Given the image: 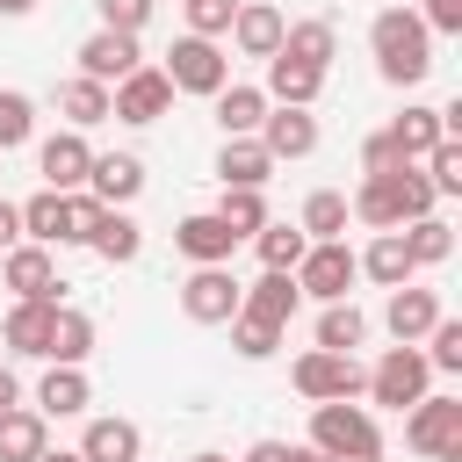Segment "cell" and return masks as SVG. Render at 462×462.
I'll return each mask as SVG.
<instances>
[{
  "mask_svg": "<svg viewBox=\"0 0 462 462\" xmlns=\"http://www.w3.org/2000/svg\"><path fill=\"white\" fill-rule=\"evenodd\" d=\"M22 209V238L29 245H72V224H65V195H51V188H36L29 202H14Z\"/></svg>",
  "mask_w": 462,
  "mask_h": 462,
  "instance_id": "83f0119b",
  "label": "cell"
},
{
  "mask_svg": "<svg viewBox=\"0 0 462 462\" xmlns=\"http://www.w3.org/2000/svg\"><path fill=\"white\" fill-rule=\"evenodd\" d=\"M404 448L426 462H462V397H419L404 411Z\"/></svg>",
  "mask_w": 462,
  "mask_h": 462,
  "instance_id": "8992f818",
  "label": "cell"
},
{
  "mask_svg": "<svg viewBox=\"0 0 462 462\" xmlns=\"http://www.w3.org/2000/svg\"><path fill=\"white\" fill-rule=\"evenodd\" d=\"M433 202H440V195L426 188V173H419V166H397V173H368L346 209H354L368 231H404V224L433 217Z\"/></svg>",
  "mask_w": 462,
  "mask_h": 462,
  "instance_id": "6da1fadb",
  "label": "cell"
},
{
  "mask_svg": "<svg viewBox=\"0 0 462 462\" xmlns=\"http://www.w3.org/2000/svg\"><path fill=\"white\" fill-rule=\"evenodd\" d=\"M260 94H267V108H310V101L325 94V72H310V65H296V58H282V51H274V58H267V87H260Z\"/></svg>",
  "mask_w": 462,
  "mask_h": 462,
  "instance_id": "7402d4cb",
  "label": "cell"
},
{
  "mask_svg": "<svg viewBox=\"0 0 462 462\" xmlns=\"http://www.w3.org/2000/svg\"><path fill=\"white\" fill-rule=\"evenodd\" d=\"M217 123H224V137H253L267 123V94L260 87H224L217 94Z\"/></svg>",
  "mask_w": 462,
  "mask_h": 462,
  "instance_id": "e575fe53",
  "label": "cell"
},
{
  "mask_svg": "<svg viewBox=\"0 0 462 462\" xmlns=\"http://www.w3.org/2000/svg\"><path fill=\"white\" fill-rule=\"evenodd\" d=\"M14 245H22V209L0 195V253H14Z\"/></svg>",
  "mask_w": 462,
  "mask_h": 462,
  "instance_id": "681fc988",
  "label": "cell"
},
{
  "mask_svg": "<svg viewBox=\"0 0 462 462\" xmlns=\"http://www.w3.org/2000/svg\"><path fill=\"white\" fill-rule=\"evenodd\" d=\"M152 7H159V0H94L101 29H123V36H137V29L152 22Z\"/></svg>",
  "mask_w": 462,
  "mask_h": 462,
  "instance_id": "ee69618b",
  "label": "cell"
},
{
  "mask_svg": "<svg viewBox=\"0 0 462 462\" xmlns=\"http://www.w3.org/2000/svg\"><path fill=\"white\" fill-rule=\"evenodd\" d=\"M217 180H224V188H267V180H274V159L260 152V137H224Z\"/></svg>",
  "mask_w": 462,
  "mask_h": 462,
  "instance_id": "d4e9b609",
  "label": "cell"
},
{
  "mask_svg": "<svg viewBox=\"0 0 462 462\" xmlns=\"http://www.w3.org/2000/svg\"><path fill=\"white\" fill-rule=\"evenodd\" d=\"M354 253H346V238H332V245H310L303 260H296V289L303 296H318V303H346V289H354Z\"/></svg>",
  "mask_w": 462,
  "mask_h": 462,
  "instance_id": "9c48e42d",
  "label": "cell"
},
{
  "mask_svg": "<svg viewBox=\"0 0 462 462\" xmlns=\"http://www.w3.org/2000/svg\"><path fill=\"white\" fill-rule=\"evenodd\" d=\"M375 404H390V411H411L419 397H433V368H426V354L419 346H390L375 368H368V383H361Z\"/></svg>",
  "mask_w": 462,
  "mask_h": 462,
  "instance_id": "52a82bcc",
  "label": "cell"
},
{
  "mask_svg": "<svg viewBox=\"0 0 462 462\" xmlns=\"http://www.w3.org/2000/svg\"><path fill=\"white\" fill-rule=\"evenodd\" d=\"M94 217H101V202L79 188V195H65V224H72V245H87V231H94Z\"/></svg>",
  "mask_w": 462,
  "mask_h": 462,
  "instance_id": "7dc6e473",
  "label": "cell"
},
{
  "mask_svg": "<svg viewBox=\"0 0 462 462\" xmlns=\"http://www.w3.org/2000/svg\"><path fill=\"white\" fill-rule=\"evenodd\" d=\"M43 448H51V419L43 411H29V404L0 411V462H36Z\"/></svg>",
  "mask_w": 462,
  "mask_h": 462,
  "instance_id": "4316f807",
  "label": "cell"
},
{
  "mask_svg": "<svg viewBox=\"0 0 462 462\" xmlns=\"http://www.w3.org/2000/svg\"><path fill=\"white\" fill-rule=\"evenodd\" d=\"M253 253H260V267H274V274H296V260L310 253V238H303L296 224H274V217H267V224L253 231Z\"/></svg>",
  "mask_w": 462,
  "mask_h": 462,
  "instance_id": "836d02e7",
  "label": "cell"
},
{
  "mask_svg": "<svg viewBox=\"0 0 462 462\" xmlns=\"http://www.w3.org/2000/svg\"><path fill=\"white\" fill-rule=\"evenodd\" d=\"M166 87L173 94H202V101H217L224 87H231V58H224V43H209V36H173V51H166Z\"/></svg>",
  "mask_w": 462,
  "mask_h": 462,
  "instance_id": "277c9868",
  "label": "cell"
},
{
  "mask_svg": "<svg viewBox=\"0 0 462 462\" xmlns=\"http://www.w3.org/2000/svg\"><path fill=\"white\" fill-rule=\"evenodd\" d=\"M260 137V152L282 166V159H310L318 152V116L310 108H267V123L253 130Z\"/></svg>",
  "mask_w": 462,
  "mask_h": 462,
  "instance_id": "2e32d148",
  "label": "cell"
},
{
  "mask_svg": "<svg viewBox=\"0 0 462 462\" xmlns=\"http://www.w3.org/2000/svg\"><path fill=\"white\" fill-rule=\"evenodd\" d=\"M390 144H397L404 166H419V159L440 144V108H404V116L390 123Z\"/></svg>",
  "mask_w": 462,
  "mask_h": 462,
  "instance_id": "d6a6232c",
  "label": "cell"
},
{
  "mask_svg": "<svg viewBox=\"0 0 462 462\" xmlns=\"http://www.w3.org/2000/svg\"><path fill=\"white\" fill-rule=\"evenodd\" d=\"M29 137H36V101L14 94V87H0V152H14Z\"/></svg>",
  "mask_w": 462,
  "mask_h": 462,
  "instance_id": "ab89813d",
  "label": "cell"
},
{
  "mask_svg": "<svg viewBox=\"0 0 462 462\" xmlns=\"http://www.w3.org/2000/svg\"><path fill=\"white\" fill-rule=\"evenodd\" d=\"M426 368L433 375H462V318H440L426 332Z\"/></svg>",
  "mask_w": 462,
  "mask_h": 462,
  "instance_id": "60d3db41",
  "label": "cell"
},
{
  "mask_svg": "<svg viewBox=\"0 0 462 462\" xmlns=\"http://www.w3.org/2000/svg\"><path fill=\"white\" fill-rule=\"evenodd\" d=\"M166 108H173V87H166L159 65H137L130 79L108 87V116H116V123H159Z\"/></svg>",
  "mask_w": 462,
  "mask_h": 462,
  "instance_id": "8fae6325",
  "label": "cell"
},
{
  "mask_svg": "<svg viewBox=\"0 0 462 462\" xmlns=\"http://www.w3.org/2000/svg\"><path fill=\"white\" fill-rule=\"evenodd\" d=\"M87 354H94V318H87V310H72V303H58V325H51L43 361H51V368H79Z\"/></svg>",
  "mask_w": 462,
  "mask_h": 462,
  "instance_id": "f546056e",
  "label": "cell"
},
{
  "mask_svg": "<svg viewBox=\"0 0 462 462\" xmlns=\"http://www.w3.org/2000/svg\"><path fill=\"white\" fill-rule=\"evenodd\" d=\"M404 159H397V144H390V130H375L368 144H361V173H397Z\"/></svg>",
  "mask_w": 462,
  "mask_h": 462,
  "instance_id": "bcb514c9",
  "label": "cell"
},
{
  "mask_svg": "<svg viewBox=\"0 0 462 462\" xmlns=\"http://www.w3.org/2000/svg\"><path fill=\"white\" fill-rule=\"evenodd\" d=\"M354 267L368 274V282H383V289H404L419 267H411V253H404V238L397 231H375L368 238V253H354Z\"/></svg>",
  "mask_w": 462,
  "mask_h": 462,
  "instance_id": "f1b7e54d",
  "label": "cell"
},
{
  "mask_svg": "<svg viewBox=\"0 0 462 462\" xmlns=\"http://www.w3.org/2000/svg\"><path fill=\"white\" fill-rule=\"evenodd\" d=\"M217 217L238 231V238H253L260 224H267V195L260 188H224V202H217Z\"/></svg>",
  "mask_w": 462,
  "mask_h": 462,
  "instance_id": "f35d334b",
  "label": "cell"
},
{
  "mask_svg": "<svg viewBox=\"0 0 462 462\" xmlns=\"http://www.w3.org/2000/svg\"><path fill=\"white\" fill-rule=\"evenodd\" d=\"M397 238H404V253H411V267H440V260L455 253V231H448L440 217H419V224H404Z\"/></svg>",
  "mask_w": 462,
  "mask_h": 462,
  "instance_id": "8d00e7d4",
  "label": "cell"
},
{
  "mask_svg": "<svg viewBox=\"0 0 462 462\" xmlns=\"http://www.w3.org/2000/svg\"><path fill=\"white\" fill-rule=\"evenodd\" d=\"M58 116H65V130H79V137H87L94 123H108V87H94V79H79V72H72V79L58 87Z\"/></svg>",
  "mask_w": 462,
  "mask_h": 462,
  "instance_id": "4dcf8cb0",
  "label": "cell"
},
{
  "mask_svg": "<svg viewBox=\"0 0 462 462\" xmlns=\"http://www.w3.org/2000/svg\"><path fill=\"white\" fill-rule=\"evenodd\" d=\"M87 245H94L108 267H130V260L144 253V231H137V217H130V209H101V217H94V231H87Z\"/></svg>",
  "mask_w": 462,
  "mask_h": 462,
  "instance_id": "484cf974",
  "label": "cell"
},
{
  "mask_svg": "<svg viewBox=\"0 0 462 462\" xmlns=\"http://www.w3.org/2000/svg\"><path fill=\"white\" fill-rule=\"evenodd\" d=\"M87 195H94L101 209H130V202L144 195V159H137V152H94Z\"/></svg>",
  "mask_w": 462,
  "mask_h": 462,
  "instance_id": "5bb4252c",
  "label": "cell"
},
{
  "mask_svg": "<svg viewBox=\"0 0 462 462\" xmlns=\"http://www.w3.org/2000/svg\"><path fill=\"white\" fill-rule=\"evenodd\" d=\"M195 462H231V455H195Z\"/></svg>",
  "mask_w": 462,
  "mask_h": 462,
  "instance_id": "f5cc1de1",
  "label": "cell"
},
{
  "mask_svg": "<svg viewBox=\"0 0 462 462\" xmlns=\"http://www.w3.org/2000/svg\"><path fill=\"white\" fill-rule=\"evenodd\" d=\"M36 462H79V448H43Z\"/></svg>",
  "mask_w": 462,
  "mask_h": 462,
  "instance_id": "816d5d0a",
  "label": "cell"
},
{
  "mask_svg": "<svg viewBox=\"0 0 462 462\" xmlns=\"http://www.w3.org/2000/svg\"><path fill=\"white\" fill-rule=\"evenodd\" d=\"M296 303H303V289H296V274H260L253 289H238V318H253V325H274V332H289V318H296Z\"/></svg>",
  "mask_w": 462,
  "mask_h": 462,
  "instance_id": "e0dca14e",
  "label": "cell"
},
{
  "mask_svg": "<svg viewBox=\"0 0 462 462\" xmlns=\"http://www.w3.org/2000/svg\"><path fill=\"white\" fill-rule=\"evenodd\" d=\"M180 14H188V36H231V14H238V0H180Z\"/></svg>",
  "mask_w": 462,
  "mask_h": 462,
  "instance_id": "b9f144b4",
  "label": "cell"
},
{
  "mask_svg": "<svg viewBox=\"0 0 462 462\" xmlns=\"http://www.w3.org/2000/svg\"><path fill=\"white\" fill-rule=\"evenodd\" d=\"M361 339H368V318L354 310V296H346V303H325V310H318V346H325V354H354Z\"/></svg>",
  "mask_w": 462,
  "mask_h": 462,
  "instance_id": "d590c367",
  "label": "cell"
},
{
  "mask_svg": "<svg viewBox=\"0 0 462 462\" xmlns=\"http://www.w3.org/2000/svg\"><path fill=\"white\" fill-rule=\"evenodd\" d=\"M173 245H180L195 267H231V253H238V231H231L217 209H195V217H180V224H173Z\"/></svg>",
  "mask_w": 462,
  "mask_h": 462,
  "instance_id": "9a60e30c",
  "label": "cell"
},
{
  "mask_svg": "<svg viewBox=\"0 0 462 462\" xmlns=\"http://www.w3.org/2000/svg\"><path fill=\"white\" fill-rule=\"evenodd\" d=\"M411 14L426 22V36H462V0H419Z\"/></svg>",
  "mask_w": 462,
  "mask_h": 462,
  "instance_id": "f6af8a7d",
  "label": "cell"
},
{
  "mask_svg": "<svg viewBox=\"0 0 462 462\" xmlns=\"http://www.w3.org/2000/svg\"><path fill=\"white\" fill-rule=\"evenodd\" d=\"M238 274L231 267H195L188 282H180V310L195 318V325H231L238 318Z\"/></svg>",
  "mask_w": 462,
  "mask_h": 462,
  "instance_id": "30bf717a",
  "label": "cell"
},
{
  "mask_svg": "<svg viewBox=\"0 0 462 462\" xmlns=\"http://www.w3.org/2000/svg\"><path fill=\"white\" fill-rule=\"evenodd\" d=\"M231 346H238V361H267L282 346V332L274 325H253V318H231Z\"/></svg>",
  "mask_w": 462,
  "mask_h": 462,
  "instance_id": "7bdbcfd3",
  "label": "cell"
},
{
  "mask_svg": "<svg viewBox=\"0 0 462 462\" xmlns=\"http://www.w3.org/2000/svg\"><path fill=\"white\" fill-rule=\"evenodd\" d=\"M137 65H144V51H137V36H123V29H94V36L79 43V79H94V87L130 79Z\"/></svg>",
  "mask_w": 462,
  "mask_h": 462,
  "instance_id": "4fadbf2b",
  "label": "cell"
},
{
  "mask_svg": "<svg viewBox=\"0 0 462 462\" xmlns=\"http://www.w3.org/2000/svg\"><path fill=\"white\" fill-rule=\"evenodd\" d=\"M137 455H144V426H137V419H123V411L87 419V433H79V462H137Z\"/></svg>",
  "mask_w": 462,
  "mask_h": 462,
  "instance_id": "d6986e66",
  "label": "cell"
},
{
  "mask_svg": "<svg viewBox=\"0 0 462 462\" xmlns=\"http://www.w3.org/2000/svg\"><path fill=\"white\" fill-rule=\"evenodd\" d=\"M325 462H383V433L361 404H310V440Z\"/></svg>",
  "mask_w": 462,
  "mask_h": 462,
  "instance_id": "3957f363",
  "label": "cell"
},
{
  "mask_svg": "<svg viewBox=\"0 0 462 462\" xmlns=\"http://www.w3.org/2000/svg\"><path fill=\"white\" fill-rule=\"evenodd\" d=\"M419 166H426V188L433 195H462V137H440Z\"/></svg>",
  "mask_w": 462,
  "mask_h": 462,
  "instance_id": "74e56055",
  "label": "cell"
},
{
  "mask_svg": "<svg viewBox=\"0 0 462 462\" xmlns=\"http://www.w3.org/2000/svg\"><path fill=\"white\" fill-rule=\"evenodd\" d=\"M346 217H354V209H346V195H339V188H318V195L303 202L296 231H303L310 245H332V238H346Z\"/></svg>",
  "mask_w": 462,
  "mask_h": 462,
  "instance_id": "1f68e13d",
  "label": "cell"
},
{
  "mask_svg": "<svg viewBox=\"0 0 462 462\" xmlns=\"http://www.w3.org/2000/svg\"><path fill=\"white\" fill-rule=\"evenodd\" d=\"M282 58H296V65L325 72V65L339 58V29H332L325 14H310V22H289V29H282Z\"/></svg>",
  "mask_w": 462,
  "mask_h": 462,
  "instance_id": "cb8c5ba5",
  "label": "cell"
},
{
  "mask_svg": "<svg viewBox=\"0 0 462 462\" xmlns=\"http://www.w3.org/2000/svg\"><path fill=\"white\" fill-rule=\"evenodd\" d=\"M368 51H375V72L390 87H419L433 72V36H426V22L411 7H383L368 22Z\"/></svg>",
  "mask_w": 462,
  "mask_h": 462,
  "instance_id": "7a4b0ae2",
  "label": "cell"
},
{
  "mask_svg": "<svg viewBox=\"0 0 462 462\" xmlns=\"http://www.w3.org/2000/svg\"><path fill=\"white\" fill-rule=\"evenodd\" d=\"M440 318H448V310H440V296H433V289H411V282H404V289H390V303H383V325H390V339H397V346H419Z\"/></svg>",
  "mask_w": 462,
  "mask_h": 462,
  "instance_id": "ac0fdd59",
  "label": "cell"
},
{
  "mask_svg": "<svg viewBox=\"0 0 462 462\" xmlns=\"http://www.w3.org/2000/svg\"><path fill=\"white\" fill-rule=\"evenodd\" d=\"M245 462H325L318 448H289V440H253Z\"/></svg>",
  "mask_w": 462,
  "mask_h": 462,
  "instance_id": "c3c4849f",
  "label": "cell"
},
{
  "mask_svg": "<svg viewBox=\"0 0 462 462\" xmlns=\"http://www.w3.org/2000/svg\"><path fill=\"white\" fill-rule=\"evenodd\" d=\"M87 404H94L87 368H43V383H36V404H29V411H43V419H79Z\"/></svg>",
  "mask_w": 462,
  "mask_h": 462,
  "instance_id": "603a6c76",
  "label": "cell"
},
{
  "mask_svg": "<svg viewBox=\"0 0 462 462\" xmlns=\"http://www.w3.org/2000/svg\"><path fill=\"white\" fill-rule=\"evenodd\" d=\"M51 325H58V303H14V310L0 318V346H7V354H22V361H43Z\"/></svg>",
  "mask_w": 462,
  "mask_h": 462,
  "instance_id": "44dd1931",
  "label": "cell"
},
{
  "mask_svg": "<svg viewBox=\"0 0 462 462\" xmlns=\"http://www.w3.org/2000/svg\"><path fill=\"white\" fill-rule=\"evenodd\" d=\"M0 282L14 289V303H58V260H51V245H14V253H0Z\"/></svg>",
  "mask_w": 462,
  "mask_h": 462,
  "instance_id": "ba28073f",
  "label": "cell"
},
{
  "mask_svg": "<svg viewBox=\"0 0 462 462\" xmlns=\"http://www.w3.org/2000/svg\"><path fill=\"white\" fill-rule=\"evenodd\" d=\"M14 404H22V383H14V368L0 361V411H14Z\"/></svg>",
  "mask_w": 462,
  "mask_h": 462,
  "instance_id": "f907efd6",
  "label": "cell"
},
{
  "mask_svg": "<svg viewBox=\"0 0 462 462\" xmlns=\"http://www.w3.org/2000/svg\"><path fill=\"white\" fill-rule=\"evenodd\" d=\"M289 383H296V397H310V404H354L361 383H368V368H361L354 354H325V346H310V354H296Z\"/></svg>",
  "mask_w": 462,
  "mask_h": 462,
  "instance_id": "5b68a950",
  "label": "cell"
},
{
  "mask_svg": "<svg viewBox=\"0 0 462 462\" xmlns=\"http://www.w3.org/2000/svg\"><path fill=\"white\" fill-rule=\"evenodd\" d=\"M36 173H43V188H51V195H79V188H87V173H94V144H87L79 130H58V137H43Z\"/></svg>",
  "mask_w": 462,
  "mask_h": 462,
  "instance_id": "7c38bea8",
  "label": "cell"
},
{
  "mask_svg": "<svg viewBox=\"0 0 462 462\" xmlns=\"http://www.w3.org/2000/svg\"><path fill=\"white\" fill-rule=\"evenodd\" d=\"M282 7H267V0H238V14H231V43H238V58H274L282 51Z\"/></svg>",
  "mask_w": 462,
  "mask_h": 462,
  "instance_id": "ffe728a7",
  "label": "cell"
}]
</instances>
